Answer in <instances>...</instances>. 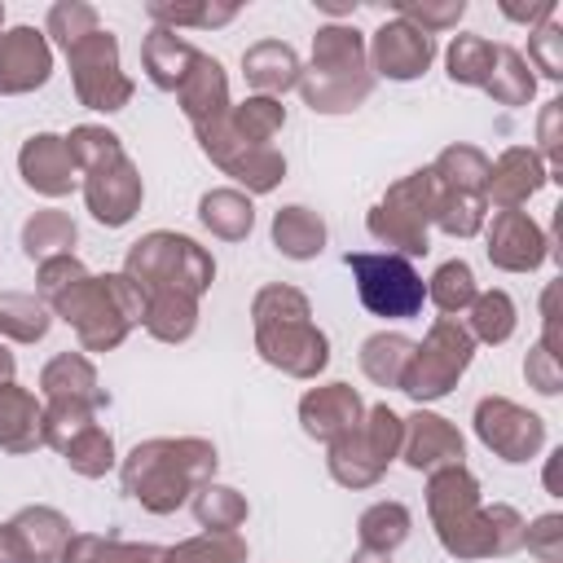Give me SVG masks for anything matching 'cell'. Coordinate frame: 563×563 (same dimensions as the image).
<instances>
[{
  "label": "cell",
  "mask_w": 563,
  "mask_h": 563,
  "mask_svg": "<svg viewBox=\"0 0 563 563\" xmlns=\"http://www.w3.org/2000/svg\"><path fill=\"white\" fill-rule=\"evenodd\" d=\"M53 325V312L40 295H22V290H4L0 295V334L13 343H40Z\"/></svg>",
  "instance_id": "cell-40"
},
{
  "label": "cell",
  "mask_w": 563,
  "mask_h": 563,
  "mask_svg": "<svg viewBox=\"0 0 563 563\" xmlns=\"http://www.w3.org/2000/svg\"><path fill=\"white\" fill-rule=\"evenodd\" d=\"M400 431H405V418L391 409V405H374L365 409V418L339 435L334 444H325V471L339 488H374L387 466L400 457Z\"/></svg>",
  "instance_id": "cell-7"
},
{
  "label": "cell",
  "mask_w": 563,
  "mask_h": 563,
  "mask_svg": "<svg viewBox=\"0 0 563 563\" xmlns=\"http://www.w3.org/2000/svg\"><path fill=\"white\" fill-rule=\"evenodd\" d=\"M66 66H70V84H75V97L79 106L97 110V114H114L132 101L136 84L132 75L123 70L119 62V40L114 31L97 26L92 35H84L79 44L66 48Z\"/></svg>",
  "instance_id": "cell-11"
},
{
  "label": "cell",
  "mask_w": 563,
  "mask_h": 563,
  "mask_svg": "<svg viewBox=\"0 0 563 563\" xmlns=\"http://www.w3.org/2000/svg\"><path fill=\"white\" fill-rule=\"evenodd\" d=\"M229 128L238 132V136H246V141H255V145H273V136L286 128V106L277 101V97H246V101H238L233 110H229Z\"/></svg>",
  "instance_id": "cell-44"
},
{
  "label": "cell",
  "mask_w": 563,
  "mask_h": 563,
  "mask_svg": "<svg viewBox=\"0 0 563 563\" xmlns=\"http://www.w3.org/2000/svg\"><path fill=\"white\" fill-rule=\"evenodd\" d=\"M352 563H391V554H374V550H361V545H356Z\"/></svg>",
  "instance_id": "cell-57"
},
{
  "label": "cell",
  "mask_w": 563,
  "mask_h": 563,
  "mask_svg": "<svg viewBox=\"0 0 563 563\" xmlns=\"http://www.w3.org/2000/svg\"><path fill=\"white\" fill-rule=\"evenodd\" d=\"M374 70L365 53V31L352 22H325L312 35V57L299 70V97L312 114H352L369 101Z\"/></svg>",
  "instance_id": "cell-4"
},
{
  "label": "cell",
  "mask_w": 563,
  "mask_h": 563,
  "mask_svg": "<svg viewBox=\"0 0 563 563\" xmlns=\"http://www.w3.org/2000/svg\"><path fill=\"white\" fill-rule=\"evenodd\" d=\"M413 356V339L400 334V330H378L361 343V374L374 383V387H396L400 391V378H405V365Z\"/></svg>",
  "instance_id": "cell-34"
},
{
  "label": "cell",
  "mask_w": 563,
  "mask_h": 563,
  "mask_svg": "<svg viewBox=\"0 0 563 563\" xmlns=\"http://www.w3.org/2000/svg\"><path fill=\"white\" fill-rule=\"evenodd\" d=\"M559 290H563L559 282H550V286L541 290V347L554 352V356L563 352V339H559ZM559 361H563V356H559Z\"/></svg>",
  "instance_id": "cell-53"
},
{
  "label": "cell",
  "mask_w": 563,
  "mask_h": 563,
  "mask_svg": "<svg viewBox=\"0 0 563 563\" xmlns=\"http://www.w3.org/2000/svg\"><path fill=\"white\" fill-rule=\"evenodd\" d=\"M198 303L202 299H194V295L150 290V295H141V325L158 343H189L198 330Z\"/></svg>",
  "instance_id": "cell-28"
},
{
  "label": "cell",
  "mask_w": 563,
  "mask_h": 563,
  "mask_svg": "<svg viewBox=\"0 0 563 563\" xmlns=\"http://www.w3.org/2000/svg\"><path fill=\"white\" fill-rule=\"evenodd\" d=\"M273 246L286 255V260H299V264H308V260H317L321 251H325V238H330V229H325V220L312 211V207H303V202H290V207H282L277 216H273Z\"/></svg>",
  "instance_id": "cell-29"
},
{
  "label": "cell",
  "mask_w": 563,
  "mask_h": 563,
  "mask_svg": "<svg viewBox=\"0 0 563 563\" xmlns=\"http://www.w3.org/2000/svg\"><path fill=\"white\" fill-rule=\"evenodd\" d=\"M40 391L44 400H66V405H88V409H106L110 391L97 378V365L84 352H57L44 369H40Z\"/></svg>",
  "instance_id": "cell-24"
},
{
  "label": "cell",
  "mask_w": 563,
  "mask_h": 563,
  "mask_svg": "<svg viewBox=\"0 0 563 563\" xmlns=\"http://www.w3.org/2000/svg\"><path fill=\"white\" fill-rule=\"evenodd\" d=\"M484 242H488L484 246L488 264L501 268V273H537L554 251L545 229L528 211H497L484 224Z\"/></svg>",
  "instance_id": "cell-17"
},
{
  "label": "cell",
  "mask_w": 563,
  "mask_h": 563,
  "mask_svg": "<svg viewBox=\"0 0 563 563\" xmlns=\"http://www.w3.org/2000/svg\"><path fill=\"white\" fill-rule=\"evenodd\" d=\"M167 550L154 541H119L101 532H70L62 563H163Z\"/></svg>",
  "instance_id": "cell-32"
},
{
  "label": "cell",
  "mask_w": 563,
  "mask_h": 563,
  "mask_svg": "<svg viewBox=\"0 0 563 563\" xmlns=\"http://www.w3.org/2000/svg\"><path fill=\"white\" fill-rule=\"evenodd\" d=\"M13 374H18V361H13V352L0 343V383H13Z\"/></svg>",
  "instance_id": "cell-56"
},
{
  "label": "cell",
  "mask_w": 563,
  "mask_h": 563,
  "mask_svg": "<svg viewBox=\"0 0 563 563\" xmlns=\"http://www.w3.org/2000/svg\"><path fill=\"white\" fill-rule=\"evenodd\" d=\"M479 295V282H475V268L466 260H444L431 277H427V299L444 312V317H462Z\"/></svg>",
  "instance_id": "cell-41"
},
{
  "label": "cell",
  "mask_w": 563,
  "mask_h": 563,
  "mask_svg": "<svg viewBox=\"0 0 563 563\" xmlns=\"http://www.w3.org/2000/svg\"><path fill=\"white\" fill-rule=\"evenodd\" d=\"M150 22L154 26H167V31H180V26H198V31H211V26H229L238 18V4H216V0H202V4H172V0H150L145 4Z\"/></svg>",
  "instance_id": "cell-43"
},
{
  "label": "cell",
  "mask_w": 563,
  "mask_h": 563,
  "mask_svg": "<svg viewBox=\"0 0 563 563\" xmlns=\"http://www.w3.org/2000/svg\"><path fill=\"white\" fill-rule=\"evenodd\" d=\"M365 229L391 255H405V260L427 255L431 251V172L418 167L396 185H387V194L369 207Z\"/></svg>",
  "instance_id": "cell-9"
},
{
  "label": "cell",
  "mask_w": 563,
  "mask_h": 563,
  "mask_svg": "<svg viewBox=\"0 0 563 563\" xmlns=\"http://www.w3.org/2000/svg\"><path fill=\"white\" fill-rule=\"evenodd\" d=\"M427 519H431L435 541L444 545V554H453L462 563L506 559V554L523 550L528 519L506 501L484 506L479 479L466 462L440 466V471L427 475Z\"/></svg>",
  "instance_id": "cell-1"
},
{
  "label": "cell",
  "mask_w": 563,
  "mask_h": 563,
  "mask_svg": "<svg viewBox=\"0 0 563 563\" xmlns=\"http://www.w3.org/2000/svg\"><path fill=\"white\" fill-rule=\"evenodd\" d=\"M523 378H528L532 391L559 396V391H563V361H559L554 352H545L541 343H532L528 356H523Z\"/></svg>",
  "instance_id": "cell-52"
},
{
  "label": "cell",
  "mask_w": 563,
  "mask_h": 563,
  "mask_svg": "<svg viewBox=\"0 0 563 563\" xmlns=\"http://www.w3.org/2000/svg\"><path fill=\"white\" fill-rule=\"evenodd\" d=\"M18 176L40 198H66L70 189H79V167L66 150V136H57V132H35L22 141Z\"/></svg>",
  "instance_id": "cell-20"
},
{
  "label": "cell",
  "mask_w": 563,
  "mask_h": 563,
  "mask_svg": "<svg viewBox=\"0 0 563 563\" xmlns=\"http://www.w3.org/2000/svg\"><path fill=\"white\" fill-rule=\"evenodd\" d=\"M343 264L356 282V299L365 303V312L387 317V321H409L422 312L427 282L413 268V260L391 255V251H347Z\"/></svg>",
  "instance_id": "cell-10"
},
{
  "label": "cell",
  "mask_w": 563,
  "mask_h": 563,
  "mask_svg": "<svg viewBox=\"0 0 563 563\" xmlns=\"http://www.w3.org/2000/svg\"><path fill=\"white\" fill-rule=\"evenodd\" d=\"M523 550L541 563H563V515L550 510L523 528Z\"/></svg>",
  "instance_id": "cell-50"
},
{
  "label": "cell",
  "mask_w": 563,
  "mask_h": 563,
  "mask_svg": "<svg viewBox=\"0 0 563 563\" xmlns=\"http://www.w3.org/2000/svg\"><path fill=\"white\" fill-rule=\"evenodd\" d=\"M189 510H194V519H198L202 532H238L246 523V515H251L246 497L238 488H229V484H216V479L202 484L189 497Z\"/></svg>",
  "instance_id": "cell-39"
},
{
  "label": "cell",
  "mask_w": 563,
  "mask_h": 563,
  "mask_svg": "<svg viewBox=\"0 0 563 563\" xmlns=\"http://www.w3.org/2000/svg\"><path fill=\"white\" fill-rule=\"evenodd\" d=\"M53 79V44L35 26L0 31V97H26Z\"/></svg>",
  "instance_id": "cell-18"
},
{
  "label": "cell",
  "mask_w": 563,
  "mask_h": 563,
  "mask_svg": "<svg viewBox=\"0 0 563 563\" xmlns=\"http://www.w3.org/2000/svg\"><path fill=\"white\" fill-rule=\"evenodd\" d=\"M559 119H563V97H550L541 106V119H537V154L550 172V180H563V136H559Z\"/></svg>",
  "instance_id": "cell-49"
},
{
  "label": "cell",
  "mask_w": 563,
  "mask_h": 563,
  "mask_svg": "<svg viewBox=\"0 0 563 563\" xmlns=\"http://www.w3.org/2000/svg\"><path fill=\"white\" fill-rule=\"evenodd\" d=\"M79 189H84L88 216L97 224H106V229H123L145 202V180L136 172V163L128 158V150H114L101 163L84 167L79 172Z\"/></svg>",
  "instance_id": "cell-14"
},
{
  "label": "cell",
  "mask_w": 563,
  "mask_h": 563,
  "mask_svg": "<svg viewBox=\"0 0 563 563\" xmlns=\"http://www.w3.org/2000/svg\"><path fill=\"white\" fill-rule=\"evenodd\" d=\"M493 53H497L493 40L462 31V35H453V44L444 48V70H449V79H453L457 88H484V79H488V70H493Z\"/></svg>",
  "instance_id": "cell-42"
},
{
  "label": "cell",
  "mask_w": 563,
  "mask_h": 563,
  "mask_svg": "<svg viewBox=\"0 0 563 563\" xmlns=\"http://www.w3.org/2000/svg\"><path fill=\"white\" fill-rule=\"evenodd\" d=\"M220 453L207 435H154L128 449L119 457V479L132 501L150 515H172L180 510L202 484L216 479Z\"/></svg>",
  "instance_id": "cell-2"
},
{
  "label": "cell",
  "mask_w": 563,
  "mask_h": 563,
  "mask_svg": "<svg viewBox=\"0 0 563 563\" xmlns=\"http://www.w3.org/2000/svg\"><path fill=\"white\" fill-rule=\"evenodd\" d=\"M194 136H198V150L224 172V176H233L238 185H242V194H273L282 180H286V158H282V150L277 145H255V141H246V136H238L233 128H229V114L224 119H216V123H207V128H194Z\"/></svg>",
  "instance_id": "cell-12"
},
{
  "label": "cell",
  "mask_w": 563,
  "mask_h": 563,
  "mask_svg": "<svg viewBox=\"0 0 563 563\" xmlns=\"http://www.w3.org/2000/svg\"><path fill=\"white\" fill-rule=\"evenodd\" d=\"M75 242H79V229H75V220H70L66 211H57V207H44V211H35V216L22 224V255L35 260V264H44V260H53V255H70Z\"/></svg>",
  "instance_id": "cell-37"
},
{
  "label": "cell",
  "mask_w": 563,
  "mask_h": 563,
  "mask_svg": "<svg viewBox=\"0 0 563 563\" xmlns=\"http://www.w3.org/2000/svg\"><path fill=\"white\" fill-rule=\"evenodd\" d=\"M559 462H563V449H554V453L545 457V488H550L554 497H563V484H559Z\"/></svg>",
  "instance_id": "cell-55"
},
{
  "label": "cell",
  "mask_w": 563,
  "mask_h": 563,
  "mask_svg": "<svg viewBox=\"0 0 563 563\" xmlns=\"http://www.w3.org/2000/svg\"><path fill=\"white\" fill-rule=\"evenodd\" d=\"M361 418H365V400L352 383H321L299 396V427H303V435H312L321 444H334Z\"/></svg>",
  "instance_id": "cell-21"
},
{
  "label": "cell",
  "mask_w": 563,
  "mask_h": 563,
  "mask_svg": "<svg viewBox=\"0 0 563 563\" xmlns=\"http://www.w3.org/2000/svg\"><path fill=\"white\" fill-rule=\"evenodd\" d=\"M400 462L409 471H418V475H431L440 466L466 462V440H462V431L444 413L413 409L405 418V431H400Z\"/></svg>",
  "instance_id": "cell-19"
},
{
  "label": "cell",
  "mask_w": 563,
  "mask_h": 563,
  "mask_svg": "<svg viewBox=\"0 0 563 563\" xmlns=\"http://www.w3.org/2000/svg\"><path fill=\"white\" fill-rule=\"evenodd\" d=\"M176 101H180V110H185L189 128H207V123L224 119V114L233 110L224 66H220L211 53H198V57H194V66H189V75H185V79H180V88H176Z\"/></svg>",
  "instance_id": "cell-23"
},
{
  "label": "cell",
  "mask_w": 563,
  "mask_h": 563,
  "mask_svg": "<svg viewBox=\"0 0 563 563\" xmlns=\"http://www.w3.org/2000/svg\"><path fill=\"white\" fill-rule=\"evenodd\" d=\"M202 48H194L180 31H167V26H150V35L141 40V66H145V79L158 88V92H176L180 79L189 75L194 57Z\"/></svg>",
  "instance_id": "cell-27"
},
{
  "label": "cell",
  "mask_w": 563,
  "mask_h": 563,
  "mask_svg": "<svg viewBox=\"0 0 563 563\" xmlns=\"http://www.w3.org/2000/svg\"><path fill=\"white\" fill-rule=\"evenodd\" d=\"M532 70H541L545 79H563V26L559 22H545L537 31H528V57H523Z\"/></svg>",
  "instance_id": "cell-48"
},
{
  "label": "cell",
  "mask_w": 563,
  "mask_h": 563,
  "mask_svg": "<svg viewBox=\"0 0 563 563\" xmlns=\"http://www.w3.org/2000/svg\"><path fill=\"white\" fill-rule=\"evenodd\" d=\"M462 13H466V0H396V18L413 22L431 40L440 31H453L462 22Z\"/></svg>",
  "instance_id": "cell-47"
},
{
  "label": "cell",
  "mask_w": 563,
  "mask_h": 563,
  "mask_svg": "<svg viewBox=\"0 0 563 563\" xmlns=\"http://www.w3.org/2000/svg\"><path fill=\"white\" fill-rule=\"evenodd\" d=\"M70 519L57 506H22L0 523V563H62Z\"/></svg>",
  "instance_id": "cell-15"
},
{
  "label": "cell",
  "mask_w": 563,
  "mask_h": 563,
  "mask_svg": "<svg viewBox=\"0 0 563 563\" xmlns=\"http://www.w3.org/2000/svg\"><path fill=\"white\" fill-rule=\"evenodd\" d=\"M97 26H101V18H97V9L84 4V0H57V4L48 9V18H44L48 44H57L62 53H66L70 44H79L84 35H92Z\"/></svg>",
  "instance_id": "cell-46"
},
{
  "label": "cell",
  "mask_w": 563,
  "mask_h": 563,
  "mask_svg": "<svg viewBox=\"0 0 563 563\" xmlns=\"http://www.w3.org/2000/svg\"><path fill=\"white\" fill-rule=\"evenodd\" d=\"M462 325L471 330L475 343L501 347V343L515 334V325H519V308H515L510 290L493 286V290H479V295H475V303L466 308V321H462Z\"/></svg>",
  "instance_id": "cell-35"
},
{
  "label": "cell",
  "mask_w": 563,
  "mask_h": 563,
  "mask_svg": "<svg viewBox=\"0 0 563 563\" xmlns=\"http://www.w3.org/2000/svg\"><path fill=\"white\" fill-rule=\"evenodd\" d=\"M48 312L75 330L84 352H114L141 325V290L123 273H84L48 299Z\"/></svg>",
  "instance_id": "cell-5"
},
{
  "label": "cell",
  "mask_w": 563,
  "mask_h": 563,
  "mask_svg": "<svg viewBox=\"0 0 563 563\" xmlns=\"http://www.w3.org/2000/svg\"><path fill=\"white\" fill-rule=\"evenodd\" d=\"M471 422H475L479 444H484L493 457L510 462V466L532 462V457L545 449V418L532 413V409H523V405L510 400V396H484V400L475 405Z\"/></svg>",
  "instance_id": "cell-13"
},
{
  "label": "cell",
  "mask_w": 563,
  "mask_h": 563,
  "mask_svg": "<svg viewBox=\"0 0 563 563\" xmlns=\"http://www.w3.org/2000/svg\"><path fill=\"white\" fill-rule=\"evenodd\" d=\"M427 172H431L435 189H453V194L488 198V194H484V189H488V154H484L479 145H466V141L444 145Z\"/></svg>",
  "instance_id": "cell-30"
},
{
  "label": "cell",
  "mask_w": 563,
  "mask_h": 563,
  "mask_svg": "<svg viewBox=\"0 0 563 563\" xmlns=\"http://www.w3.org/2000/svg\"><path fill=\"white\" fill-rule=\"evenodd\" d=\"M141 295L150 290H176L202 299L216 282V260L202 242L176 233V229H154L128 246V260L119 268Z\"/></svg>",
  "instance_id": "cell-6"
},
{
  "label": "cell",
  "mask_w": 563,
  "mask_h": 563,
  "mask_svg": "<svg viewBox=\"0 0 563 563\" xmlns=\"http://www.w3.org/2000/svg\"><path fill=\"white\" fill-rule=\"evenodd\" d=\"M325 13H334V18H343V13H356V4H339V0H317Z\"/></svg>",
  "instance_id": "cell-58"
},
{
  "label": "cell",
  "mask_w": 563,
  "mask_h": 563,
  "mask_svg": "<svg viewBox=\"0 0 563 563\" xmlns=\"http://www.w3.org/2000/svg\"><path fill=\"white\" fill-rule=\"evenodd\" d=\"M0 449L18 457L44 449V405L18 378L0 383Z\"/></svg>",
  "instance_id": "cell-25"
},
{
  "label": "cell",
  "mask_w": 563,
  "mask_h": 563,
  "mask_svg": "<svg viewBox=\"0 0 563 563\" xmlns=\"http://www.w3.org/2000/svg\"><path fill=\"white\" fill-rule=\"evenodd\" d=\"M246 541L238 532H198L167 545L163 563H246Z\"/></svg>",
  "instance_id": "cell-45"
},
{
  "label": "cell",
  "mask_w": 563,
  "mask_h": 563,
  "mask_svg": "<svg viewBox=\"0 0 563 563\" xmlns=\"http://www.w3.org/2000/svg\"><path fill=\"white\" fill-rule=\"evenodd\" d=\"M198 220H202V229L211 233V238H220V242H242V238H251V229H255V202H251V194H242V189H207L202 198H198Z\"/></svg>",
  "instance_id": "cell-31"
},
{
  "label": "cell",
  "mask_w": 563,
  "mask_h": 563,
  "mask_svg": "<svg viewBox=\"0 0 563 563\" xmlns=\"http://www.w3.org/2000/svg\"><path fill=\"white\" fill-rule=\"evenodd\" d=\"M0 31H4V0H0Z\"/></svg>",
  "instance_id": "cell-59"
},
{
  "label": "cell",
  "mask_w": 563,
  "mask_h": 563,
  "mask_svg": "<svg viewBox=\"0 0 563 563\" xmlns=\"http://www.w3.org/2000/svg\"><path fill=\"white\" fill-rule=\"evenodd\" d=\"M554 13H559V4H554V0H537V4H510V0H501V18L523 22L528 31H537V26L554 22Z\"/></svg>",
  "instance_id": "cell-54"
},
{
  "label": "cell",
  "mask_w": 563,
  "mask_h": 563,
  "mask_svg": "<svg viewBox=\"0 0 563 563\" xmlns=\"http://www.w3.org/2000/svg\"><path fill=\"white\" fill-rule=\"evenodd\" d=\"M471 361H475V339L462 325V317H435L431 330L422 334V343H413L400 391L418 409L431 405V400H444L457 387V378L471 369Z\"/></svg>",
  "instance_id": "cell-8"
},
{
  "label": "cell",
  "mask_w": 563,
  "mask_h": 563,
  "mask_svg": "<svg viewBox=\"0 0 563 563\" xmlns=\"http://www.w3.org/2000/svg\"><path fill=\"white\" fill-rule=\"evenodd\" d=\"M484 92L497 101V106H528L537 97V75L532 66L523 62V53L515 44H497L493 53V70L484 79Z\"/></svg>",
  "instance_id": "cell-36"
},
{
  "label": "cell",
  "mask_w": 563,
  "mask_h": 563,
  "mask_svg": "<svg viewBox=\"0 0 563 563\" xmlns=\"http://www.w3.org/2000/svg\"><path fill=\"white\" fill-rule=\"evenodd\" d=\"M550 180L541 154L532 145H506L497 158H488V207L497 211H519L532 194H541Z\"/></svg>",
  "instance_id": "cell-22"
},
{
  "label": "cell",
  "mask_w": 563,
  "mask_h": 563,
  "mask_svg": "<svg viewBox=\"0 0 563 563\" xmlns=\"http://www.w3.org/2000/svg\"><path fill=\"white\" fill-rule=\"evenodd\" d=\"M299 70H303V62L286 40H260L242 53V75L255 88V97L282 101L290 88H299Z\"/></svg>",
  "instance_id": "cell-26"
},
{
  "label": "cell",
  "mask_w": 563,
  "mask_h": 563,
  "mask_svg": "<svg viewBox=\"0 0 563 563\" xmlns=\"http://www.w3.org/2000/svg\"><path fill=\"white\" fill-rule=\"evenodd\" d=\"M88 268H84V260L70 251V255H53V260H44V264H35V290H40V299L48 303L53 295H62L70 282H79Z\"/></svg>",
  "instance_id": "cell-51"
},
{
  "label": "cell",
  "mask_w": 563,
  "mask_h": 563,
  "mask_svg": "<svg viewBox=\"0 0 563 563\" xmlns=\"http://www.w3.org/2000/svg\"><path fill=\"white\" fill-rule=\"evenodd\" d=\"M62 457H66V466L75 471V475H84V479H101L106 471H114L119 466V453H114V435L92 418V422H84L66 444H62Z\"/></svg>",
  "instance_id": "cell-38"
},
{
  "label": "cell",
  "mask_w": 563,
  "mask_h": 563,
  "mask_svg": "<svg viewBox=\"0 0 563 563\" xmlns=\"http://www.w3.org/2000/svg\"><path fill=\"white\" fill-rule=\"evenodd\" d=\"M413 532V515L405 501L387 497V501H374L361 510L356 519V537H361V550H374V554H396Z\"/></svg>",
  "instance_id": "cell-33"
},
{
  "label": "cell",
  "mask_w": 563,
  "mask_h": 563,
  "mask_svg": "<svg viewBox=\"0 0 563 563\" xmlns=\"http://www.w3.org/2000/svg\"><path fill=\"white\" fill-rule=\"evenodd\" d=\"M365 53H369V70L374 79H396V84H409V79H422L435 62V40L427 31H418L413 22L405 18H387L369 40H365Z\"/></svg>",
  "instance_id": "cell-16"
},
{
  "label": "cell",
  "mask_w": 563,
  "mask_h": 563,
  "mask_svg": "<svg viewBox=\"0 0 563 563\" xmlns=\"http://www.w3.org/2000/svg\"><path fill=\"white\" fill-rule=\"evenodd\" d=\"M251 330H255L260 361L282 369L286 378L308 383L330 365V339L312 321V303L299 286H286V282L260 286L251 299Z\"/></svg>",
  "instance_id": "cell-3"
}]
</instances>
